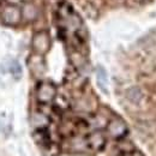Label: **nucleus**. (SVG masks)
Returning a JSON list of instances; mask_svg holds the SVG:
<instances>
[{"instance_id": "obj_3", "label": "nucleus", "mask_w": 156, "mask_h": 156, "mask_svg": "<svg viewBox=\"0 0 156 156\" xmlns=\"http://www.w3.org/2000/svg\"><path fill=\"white\" fill-rule=\"evenodd\" d=\"M33 47L34 49L42 54V53H46L49 48V37L47 36L46 33H39L34 36L33 39Z\"/></svg>"}, {"instance_id": "obj_10", "label": "nucleus", "mask_w": 156, "mask_h": 156, "mask_svg": "<svg viewBox=\"0 0 156 156\" xmlns=\"http://www.w3.org/2000/svg\"><path fill=\"white\" fill-rule=\"evenodd\" d=\"M33 121H34V124H35L37 127H40V129H42L43 126H46L47 122H48L47 118L44 117V115H42V114H35Z\"/></svg>"}, {"instance_id": "obj_5", "label": "nucleus", "mask_w": 156, "mask_h": 156, "mask_svg": "<svg viewBox=\"0 0 156 156\" xmlns=\"http://www.w3.org/2000/svg\"><path fill=\"white\" fill-rule=\"evenodd\" d=\"M88 144L93 150H100L105 145V137L102 136L100 132H95L89 137Z\"/></svg>"}, {"instance_id": "obj_12", "label": "nucleus", "mask_w": 156, "mask_h": 156, "mask_svg": "<svg viewBox=\"0 0 156 156\" xmlns=\"http://www.w3.org/2000/svg\"><path fill=\"white\" fill-rule=\"evenodd\" d=\"M138 1H148V0H138Z\"/></svg>"}, {"instance_id": "obj_8", "label": "nucleus", "mask_w": 156, "mask_h": 156, "mask_svg": "<svg viewBox=\"0 0 156 156\" xmlns=\"http://www.w3.org/2000/svg\"><path fill=\"white\" fill-rule=\"evenodd\" d=\"M22 15H23V17L27 18V20H34V18L36 17V15H37V11H36L35 6H33L31 4H28V5H25V6L23 7Z\"/></svg>"}, {"instance_id": "obj_6", "label": "nucleus", "mask_w": 156, "mask_h": 156, "mask_svg": "<svg viewBox=\"0 0 156 156\" xmlns=\"http://www.w3.org/2000/svg\"><path fill=\"white\" fill-rule=\"evenodd\" d=\"M96 78H98V87L107 93V84H108V78H107V73L105 71L103 67L98 66V70H96Z\"/></svg>"}, {"instance_id": "obj_13", "label": "nucleus", "mask_w": 156, "mask_h": 156, "mask_svg": "<svg viewBox=\"0 0 156 156\" xmlns=\"http://www.w3.org/2000/svg\"><path fill=\"white\" fill-rule=\"evenodd\" d=\"M119 1H121V0H119Z\"/></svg>"}, {"instance_id": "obj_9", "label": "nucleus", "mask_w": 156, "mask_h": 156, "mask_svg": "<svg viewBox=\"0 0 156 156\" xmlns=\"http://www.w3.org/2000/svg\"><path fill=\"white\" fill-rule=\"evenodd\" d=\"M10 71H11V73L13 75V77L17 78V79H20V76H22V67H20V65L16 60H13V61L11 62Z\"/></svg>"}, {"instance_id": "obj_4", "label": "nucleus", "mask_w": 156, "mask_h": 156, "mask_svg": "<svg viewBox=\"0 0 156 156\" xmlns=\"http://www.w3.org/2000/svg\"><path fill=\"white\" fill-rule=\"evenodd\" d=\"M108 132L111 133V136L115 137V138H121L126 135L127 127L125 122L121 121L120 119H114L108 124Z\"/></svg>"}, {"instance_id": "obj_1", "label": "nucleus", "mask_w": 156, "mask_h": 156, "mask_svg": "<svg viewBox=\"0 0 156 156\" xmlns=\"http://www.w3.org/2000/svg\"><path fill=\"white\" fill-rule=\"evenodd\" d=\"M2 16V20L6 23V24H17L20 20L22 17V11L17 6H13V5H10V6H6L1 13Z\"/></svg>"}, {"instance_id": "obj_11", "label": "nucleus", "mask_w": 156, "mask_h": 156, "mask_svg": "<svg viewBox=\"0 0 156 156\" xmlns=\"http://www.w3.org/2000/svg\"><path fill=\"white\" fill-rule=\"evenodd\" d=\"M129 156H143L142 154H139V153H131Z\"/></svg>"}, {"instance_id": "obj_2", "label": "nucleus", "mask_w": 156, "mask_h": 156, "mask_svg": "<svg viewBox=\"0 0 156 156\" xmlns=\"http://www.w3.org/2000/svg\"><path fill=\"white\" fill-rule=\"evenodd\" d=\"M55 88L51 83H42L37 89V98L40 102L48 103L55 96Z\"/></svg>"}, {"instance_id": "obj_7", "label": "nucleus", "mask_w": 156, "mask_h": 156, "mask_svg": "<svg viewBox=\"0 0 156 156\" xmlns=\"http://www.w3.org/2000/svg\"><path fill=\"white\" fill-rule=\"evenodd\" d=\"M126 96H127V98H129L132 103H136L137 105V103H139V102L142 101L143 94H142V91H140L139 88H131V89L127 90Z\"/></svg>"}]
</instances>
